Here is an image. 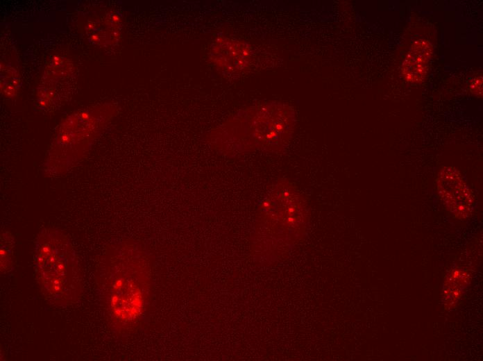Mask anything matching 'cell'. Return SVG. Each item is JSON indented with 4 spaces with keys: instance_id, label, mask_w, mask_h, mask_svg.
Segmentation results:
<instances>
[{
    "instance_id": "3",
    "label": "cell",
    "mask_w": 483,
    "mask_h": 361,
    "mask_svg": "<svg viewBox=\"0 0 483 361\" xmlns=\"http://www.w3.org/2000/svg\"><path fill=\"white\" fill-rule=\"evenodd\" d=\"M309 221L305 196L290 181L273 184L262 203L260 231L267 254L278 258L304 236Z\"/></svg>"
},
{
    "instance_id": "7",
    "label": "cell",
    "mask_w": 483,
    "mask_h": 361,
    "mask_svg": "<svg viewBox=\"0 0 483 361\" xmlns=\"http://www.w3.org/2000/svg\"><path fill=\"white\" fill-rule=\"evenodd\" d=\"M433 53L431 43L425 39L414 40L402 64L405 79L413 83L422 82L427 73Z\"/></svg>"
},
{
    "instance_id": "5",
    "label": "cell",
    "mask_w": 483,
    "mask_h": 361,
    "mask_svg": "<svg viewBox=\"0 0 483 361\" xmlns=\"http://www.w3.org/2000/svg\"><path fill=\"white\" fill-rule=\"evenodd\" d=\"M437 190L446 208L455 217L465 219L473 210L474 196L459 170L443 167L436 178Z\"/></svg>"
},
{
    "instance_id": "8",
    "label": "cell",
    "mask_w": 483,
    "mask_h": 361,
    "mask_svg": "<svg viewBox=\"0 0 483 361\" xmlns=\"http://www.w3.org/2000/svg\"><path fill=\"white\" fill-rule=\"evenodd\" d=\"M469 276L467 271L461 269L455 270L449 274L443 287L444 303L446 308L453 307L461 298L469 283Z\"/></svg>"
},
{
    "instance_id": "1",
    "label": "cell",
    "mask_w": 483,
    "mask_h": 361,
    "mask_svg": "<svg viewBox=\"0 0 483 361\" xmlns=\"http://www.w3.org/2000/svg\"><path fill=\"white\" fill-rule=\"evenodd\" d=\"M138 257L109 255L98 275L110 324L118 333L133 330L142 319L149 296V269Z\"/></svg>"
},
{
    "instance_id": "4",
    "label": "cell",
    "mask_w": 483,
    "mask_h": 361,
    "mask_svg": "<svg viewBox=\"0 0 483 361\" xmlns=\"http://www.w3.org/2000/svg\"><path fill=\"white\" fill-rule=\"evenodd\" d=\"M244 114L243 119H236L240 125L235 122L231 124V131L240 133L234 137H239V142L243 143L241 149L278 153L289 144L296 123L292 107L272 101Z\"/></svg>"
},
{
    "instance_id": "9",
    "label": "cell",
    "mask_w": 483,
    "mask_h": 361,
    "mask_svg": "<svg viewBox=\"0 0 483 361\" xmlns=\"http://www.w3.org/2000/svg\"><path fill=\"white\" fill-rule=\"evenodd\" d=\"M1 238V271L6 273L13 265V239L8 232L4 233Z\"/></svg>"
},
{
    "instance_id": "2",
    "label": "cell",
    "mask_w": 483,
    "mask_h": 361,
    "mask_svg": "<svg viewBox=\"0 0 483 361\" xmlns=\"http://www.w3.org/2000/svg\"><path fill=\"white\" fill-rule=\"evenodd\" d=\"M35 266L41 291L49 303L69 306L81 298L82 269L68 237L62 231L46 228L39 233Z\"/></svg>"
},
{
    "instance_id": "6",
    "label": "cell",
    "mask_w": 483,
    "mask_h": 361,
    "mask_svg": "<svg viewBox=\"0 0 483 361\" xmlns=\"http://www.w3.org/2000/svg\"><path fill=\"white\" fill-rule=\"evenodd\" d=\"M216 65L228 73H239L246 69L251 61L250 47L244 42L221 37L213 50Z\"/></svg>"
},
{
    "instance_id": "10",
    "label": "cell",
    "mask_w": 483,
    "mask_h": 361,
    "mask_svg": "<svg viewBox=\"0 0 483 361\" xmlns=\"http://www.w3.org/2000/svg\"><path fill=\"white\" fill-rule=\"evenodd\" d=\"M482 77L475 78L471 83L470 88L473 93H482Z\"/></svg>"
}]
</instances>
